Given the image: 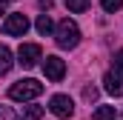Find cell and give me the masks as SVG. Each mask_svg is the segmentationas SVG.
<instances>
[{"label":"cell","mask_w":123,"mask_h":120,"mask_svg":"<svg viewBox=\"0 0 123 120\" xmlns=\"http://www.w3.org/2000/svg\"><path fill=\"white\" fill-rule=\"evenodd\" d=\"M55 37H57V46L60 49H74L77 43H80V29H77V23L74 20H60L57 23V31H55Z\"/></svg>","instance_id":"6da1fadb"},{"label":"cell","mask_w":123,"mask_h":120,"mask_svg":"<svg viewBox=\"0 0 123 120\" xmlns=\"http://www.w3.org/2000/svg\"><path fill=\"white\" fill-rule=\"evenodd\" d=\"M40 94H43V83H37V80H31V77L17 80V83L9 89V97H12V100H34V97H40Z\"/></svg>","instance_id":"7a4b0ae2"},{"label":"cell","mask_w":123,"mask_h":120,"mask_svg":"<svg viewBox=\"0 0 123 120\" xmlns=\"http://www.w3.org/2000/svg\"><path fill=\"white\" fill-rule=\"evenodd\" d=\"M26 31H29V17H26L23 12H14V14L6 17V23H3V34H9V37H23Z\"/></svg>","instance_id":"3957f363"},{"label":"cell","mask_w":123,"mask_h":120,"mask_svg":"<svg viewBox=\"0 0 123 120\" xmlns=\"http://www.w3.org/2000/svg\"><path fill=\"white\" fill-rule=\"evenodd\" d=\"M40 46L37 43H23L20 49H17V63L23 66V69H31V66H37V60H40Z\"/></svg>","instance_id":"277c9868"},{"label":"cell","mask_w":123,"mask_h":120,"mask_svg":"<svg viewBox=\"0 0 123 120\" xmlns=\"http://www.w3.org/2000/svg\"><path fill=\"white\" fill-rule=\"evenodd\" d=\"M43 72H46V77H49L52 83H60L63 74H66V63H63L57 54H49V57L43 60Z\"/></svg>","instance_id":"5b68a950"},{"label":"cell","mask_w":123,"mask_h":120,"mask_svg":"<svg viewBox=\"0 0 123 120\" xmlns=\"http://www.w3.org/2000/svg\"><path fill=\"white\" fill-rule=\"evenodd\" d=\"M49 109H52V114H57V117H72V114H74V103H72L69 94H55V97L49 100Z\"/></svg>","instance_id":"8992f818"},{"label":"cell","mask_w":123,"mask_h":120,"mask_svg":"<svg viewBox=\"0 0 123 120\" xmlns=\"http://www.w3.org/2000/svg\"><path fill=\"white\" fill-rule=\"evenodd\" d=\"M103 89L109 91L112 97H123V74L106 72V74H103Z\"/></svg>","instance_id":"52a82bcc"},{"label":"cell","mask_w":123,"mask_h":120,"mask_svg":"<svg viewBox=\"0 0 123 120\" xmlns=\"http://www.w3.org/2000/svg\"><path fill=\"white\" fill-rule=\"evenodd\" d=\"M12 52L6 49V46H0V74H9V69H12Z\"/></svg>","instance_id":"ba28073f"},{"label":"cell","mask_w":123,"mask_h":120,"mask_svg":"<svg viewBox=\"0 0 123 120\" xmlns=\"http://www.w3.org/2000/svg\"><path fill=\"white\" fill-rule=\"evenodd\" d=\"M34 29H37L43 37H46L49 31L55 29V26H52V17H49V14H40V17H37V23H34Z\"/></svg>","instance_id":"9c48e42d"},{"label":"cell","mask_w":123,"mask_h":120,"mask_svg":"<svg viewBox=\"0 0 123 120\" xmlns=\"http://www.w3.org/2000/svg\"><path fill=\"white\" fill-rule=\"evenodd\" d=\"M40 117H43V106H26L20 114V120H40Z\"/></svg>","instance_id":"30bf717a"},{"label":"cell","mask_w":123,"mask_h":120,"mask_svg":"<svg viewBox=\"0 0 123 120\" xmlns=\"http://www.w3.org/2000/svg\"><path fill=\"white\" fill-rule=\"evenodd\" d=\"M89 6H92V0H66V9H69V12H74V14L86 12Z\"/></svg>","instance_id":"8fae6325"},{"label":"cell","mask_w":123,"mask_h":120,"mask_svg":"<svg viewBox=\"0 0 123 120\" xmlns=\"http://www.w3.org/2000/svg\"><path fill=\"white\" fill-rule=\"evenodd\" d=\"M92 120H115V106H100L92 114Z\"/></svg>","instance_id":"7c38bea8"},{"label":"cell","mask_w":123,"mask_h":120,"mask_svg":"<svg viewBox=\"0 0 123 120\" xmlns=\"http://www.w3.org/2000/svg\"><path fill=\"white\" fill-rule=\"evenodd\" d=\"M100 6H103V12H117V9H123V0H100Z\"/></svg>","instance_id":"4fadbf2b"},{"label":"cell","mask_w":123,"mask_h":120,"mask_svg":"<svg viewBox=\"0 0 123 120\" xmlns=\"http://www.w3.org/2000/svg\"><path fill=\"white\" fill-rule=\"evenodd\" d=\"M112 63H115V72H123V49H117V52H115Z\"/></svg>","instance_id":"5bb4252c"},{"label":"cell","mask_w":123,"mask_h":120,"mask_svg":"<svg viewBox=\"0 0 123 120\" xmlns=\"http://www.w3.org/2000/svg\"><path fill=\"white\" fill-rule=\"evenodd\" d=\"M0 120H20V117H17L9 106H3V109H0Z\"/></svg>","instance_id":"9a60e30c"},{"label":"cell","mask_w":123,"mask_h":120,"mask_svg":"<svg viewBox=\"0 0 123 120\" xmlns=\"http://www.w3.org/2000/svg\"><path fill=\"white\" fill-rule=\"evenodd\" d=\"M83 97H86V100H94V97H97V89H94V86H86V89H83Z\"/></svg>","instance_id":"2e32d148"},{"label":"cell","mask_w":123,"mask_h":120,"mask_svg":"<svg viewBox=\"0 0 123 120\" xmlns=\"http://www.w3.org/2000/svg\"><path fill=\"white\" fill-rule=\"evenodd\" d=\"M0 14H6V0H0Z\"/></svg>","instance_id":"e0dca14e"}]
</instances>
